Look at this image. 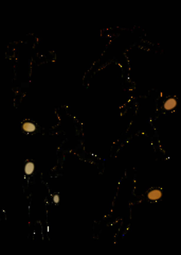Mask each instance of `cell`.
<instances>
[{
	"label": "cell",
	"mask_w": 181,
	"mask_h": 255,
	"mask_svg": "<svg viewBox=\"0 0 181 255\" xmlns=\"http://www.w3.org/2000/svg\"><path fill=\"white\" fill-rule=\"evenodd\" d=\"M53 202H54L55 204H57L58 202H59V196H58V194H55V196L53 197Z\"/></svg>",
	"instance_id": "cell-5"
},
{
	"label": "cell",
	"mask_w": 181,
	"mask_h": 255,
	"mask_svg": "<svg viewBox=\"0 0 181 255\" xmlns=\"http://www.w3.org/2000/svg\"><path fill=\"white\" fill-rule=\"evenodd\" d=\"M161 196H162L161 191L157 190V189H155V190H152L150 194H148V198H150V200H158Z\"/></svg>",
	"instance_id": "cell-4"
},
{
	"label": "cell",
	"mask_w": 181,
	"mask_h": 255,
	"mask_svg": "<svg viewBox=\"0 0 181 255\" xmlns=\"http://www.w3.org/2000/svg\"><path fill=\"white\" fill-rule=\"evenodd\" d=\"M22 128H24V130L26 131V132H34L35 130H36V127H35L34 123H32V122H26V123H24V125H22Z\"/></svg>",
	"instance_id": "cell-3"
},
{
	"label": "cell",
	"mask_w": 181,
	"mask_h": 255,
	"mask_svg": "<svg viewBox=\"0 0 181 255\" xmlns=\"http://www.w3.org/2000/svg\"><path fill=\"white\" fill-rule=\"evenodd\" d=\"M176 104H177V102H176V100H175V99H173V98L168 99L165 103H164V109H167V111H170V109H173L174 107L176 106Z\"/></svg>",
	"instance_id": "cell-2"
},
{
	"label": "cell",
	"mask_w": 181,
	"mask_h": 255,
	"mask_svg": "<svg viewBox=\"0 0 181 255\" xmlns=\"http://www.w3.org/2000/svg\"><path fill=\"white\" fill-rule=\"evenodd\" d=\"M34 169H35V166L32 162L26 163V166H24V172H26V174H28V175L32 174V173L34 172Z\"/></svg>",
	"instance_id": "cell-1"
}]
</instances>
